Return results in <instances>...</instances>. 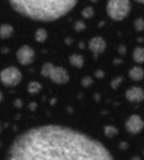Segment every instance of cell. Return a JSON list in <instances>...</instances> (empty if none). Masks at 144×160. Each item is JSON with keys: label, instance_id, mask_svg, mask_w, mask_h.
Masks as SVG:
<instances>
[{"label": "cell", "instance_id": "1", "mask_svg": "<svg viewBox=\"0 0 144 160\" xmlns=\"http://www.w3.org/2000/svg\"><path fill=\"white\" fill-rule=\"evenodd\" d=\"M7 159L104 160L113 159L100 142L82 131L59 125L30 128L10 144Z\"/></svg>", "mask_w": 144, "mask_h": 160}, {"label": "cell", "instance_id": "2", "mask_svg": "<svg viewBox=\"0 0 144 160\" xmlns=\"http://www.w3.org/2000/svg\"><path fill=\"white\" fill-rule=\"evenodd\" d=\"M20 15L37 22H53L66 16L78 0H8Z\"/></svg>", "mask_w": 144, "mask_h": 160}, {"label": "cell", "instance_id": "3", "mask_svg": "<svg viewBox=\"0 0 144 160\" xmlns=\"http://www.w3.org/2000/svg\"><path fill=\"white\" fill-rule=\"evenodd\" d=\"M130 0H108L106 11L108 16L115 22L125 20L131 11Z\"/></svg>", "mask_w": 144, "mask_h": 160}, {"label": "cell", "instance_id": "4", "mask_svg": "<svg viewBox=\"0 0 144 160\" xmlns=\"http://www.w3.org/2000/svg\"><path fill=\"white\" fill-rule=\"evenodd\" d=\"M40 73L45 78L50 79L57 84H66L69 82V74L67 70L60 66H53L52 63H45L40 70Z\"/></svg>", "mask_w": 144, "mask_h": 160}, {"label": "cell", "instance_id": "5", "mask_svg": "<svg viewBox=\"0 0 144 160\" xmlns=\"http://www.w3.org/2000/svg\"><path fill=\"white\" fill-rule=\"evenodd\" d=\"M22 73L16 67H7L1 70L0 81L7 87H15L22 81Z\"/></svg>", "mask_w": 144, "mask_h": 160}, {"label": "cell", "instance_id": "6", "mask_svg": "<svg viewBox=\"0 0 144 160\" xmlns=\"http://www.w3.org/2000/svg\"><path fill=\"white\" fill-rule=\"evenodd\" d=\"M125 128L128 133L137 135L143 130L144 120L138 114H132L126 120Z\"/></svg>", "mask_w": 144, "mask_h": 160}, {"label": "cell", "instance_id": "7", "mask_svg": "<svg viewBox=\"0 0 144 160\" xmlns=\"http://www.w3.org/2000/svg\"><path fill=\"white\" fill-rule=\"evenodd\" d=\"M35 51L28 45H23L20 49H18L16 52L17 61L22 66H28L31 65L35 60Z\"/></svg>", "mask_w": 144, "mask_h": 160}, {"label": "cell", "instance_id": "8", "mask_svg": "<svg viewBox=\"0 0 144 160\" xmlns=\"http://www.w3.org/2000/svg\"><path fill=\"white\" fill-rule=\"evenodd\" d=\"M88 48L94 54V56H98L99 54L103 53L107 48L106 40L101 37H95L91 38L88 42Z\"/></svg>", "mask_w": 144, "mask_h": 160}, {"label": "cell", "instance_id": "9", "mask_svg": "<svg viewBox=\"0 0 144 160\" xmlns=\"http://www.w3.org/2000/svg\"><path fill=\"white\" fill-rule=\"evenodd\" d=\"M126 98L130 103H140L144 100V90L140 86H131L126 92Z\"/></svg>", "mask_w": 144, "mask_h": 160}, {"label": "cell", "instance_id": "10", "mask_svg": "<svg viewBox=\"0 0 144 160\" xmlns=\"http://www.w3.org/2000/svg\"><path fill=\"white\" fill-rule=\"evenodd\" d=\"M128 76L131 80L135 82L142 81L144 78V70L143 68L140 66H135L128 71Z\"/></svg>", "mask_w": 144, "mask_h": 160}, {"label": "cell", "instance_id": "11", "mask_svg": "<svg viewBox=\"0 0 144 160\" xmlns=\"http://www.w3.org/2000/svg\"><path fill=\"white\" fill-rule=\"evenodd\" d=\"M69 63L77 68H82L84 66V58L82 54L75 53L69 56Z\"/></svg>", "mask_w": 144, "mask_h": 160}, {"label": "cell", "instance_id": "12", "mask_svg": "<svg viewBox=\"0 0 144 160\" xmlns=\"http://www.w3.org/2000/svg\"><path fill=\"white\" fill-rule=\"evenodd\" d=\"M133 60L138 64H144V48L136 47L133 51Z\"/></svg>", "mask_w": 144, "mask_h": 160}, {"label": "cell", "instance_id": "13", "mask_svg": "<svg viewBox=\"0 0 144 160\" xmlns=\"http://www.w3.org/2000/svg\"><path fill=\"white\" fill-rule=\"evenodd\" d=\"M13 35V27L9 24H2L0 26V38L3 39L9 38Z\"/></svg>", "mask_w": 144, "mask_h": 160}, {"label": "cell", "instance_id": "14", "mask_svg": "<svg viewBox=\"0 0 144 160\" xmlns=\"http://www.w3.org/2000/svg\"><path fill=\"white\" fill-rule=\"evenodd\" d=\"M35 38L37 42L41 43V42H44L47 38H48V32L46 31V29L44 28H38L37 31H36V34H35Z\"/></svg>", "mask_w": 144, "mask_h": 160}, {"label": "cell", "instance_id": "15", "mask_svg": "<svg viewBox=\"0 0 144 160\" xmlns=\"http://www.w3.org/2000/svg\"><path fill=\"white\" fill-rule=\"evenodd\" d=\"M42 86H41V83L38 82H36V81H33V82H30L29 84H28V87H27V90L30 94H37L40 90H41Z\"/></svg>", "mask_w": 144, "mask_h": 160}, {"label": "cell", "instance_id": "16", "mask_svg": "<svg viewBox=\"0 0 144 160\" xmlns=\"http://www.w3.org/2000/svg\"><path fill=\"white\" fill-rule=\"evenodd\" d=\"M119 133L118 129L113 126H105L104 128V134L108 138H113Z\"/></svg>", "mask_w": 144, "mask_h": 160}, {"label": "cell", "instance_id": "17", "mask_svg": "<svg viewBox=\"0 0 144 160\" xmlns=\"http://www.w3.org/2000/svg\"><path fill=\"white\" fill-rule=\"evenodd\" d=\"M134 26H135V29L138 31V32H142L144 30V19L142 18H138L135 22H134Z\"/></svg>", "mask_w": 144, "mask_h": 160}, {"label": "cell", "instance_id": "18", "mask_svg": "<svg viewBox=\"0 0 144 160\" xmlns=\"http://www.w3.org/2000/svg\"><path fill=\"white\" fill-rule=\"evenodd\" d=\"M82 14L84 18H91L94 15V9L91 7H87L82 10Z\"/></svg>", "mask_w": 144, "mask_h": 160}, {"label": "cell", "instance_id": "19", "mask_svg": "<svg viewBox=\"0 0 144 160\" xmlns=\"http://www.w3.org/2000/svg\"><path fill=\"white\" fill-rule=\"evenodd\" d=\"M122 82H123V78H122V77H116V78H114V79L112 81L111 86H112L113 89H117V88L121 85Z\"/></svg>", "mask_w": 144, "mask_h": 160}, {"label": "cell", "instance_id": "20", "mask_svg": "<svg viewBox=\"0 0 144 160\" xmlns=\"http://www.w3.org/2000/svg\"><path fill=\"white\" fill-rule=\"evenodd\" d=\"M93 82H94V80L90 76H86L82 80V84L83 87H89L93 84Z\"/></svg>", "mask_w": 144, "mask_h": 160}, {"label": "cell", "instance_id": "21", "mask_svg": "<svg viewBox=\"0 0 144 160\" xmlns=\"http://www.w3.org/2000/svg\"><path fill=\"white\" fill-rule=\"evenodd\" d=\"M74 28H75V30L76 31H82V30H83L84 28H85V24H84V22H77L76 23H75V26H74Z\"/></svg>", "mask_w": 144, "mask_h": 160}, {"label": "cell", "instance_id": "22", "mask_svg": "<svg viewBox=\"0 0 144 160\" xmlns=\"http://www.w3.org/2000/svg\"><path fill=\"white\" fill-rule=\"evenodd\" d=\"M104 75H105V73H104L102 70H100V69H98L97 71H96V72H95V76H96L97 78H98V79L103 78V77H104Z\"/></svg>", "mask_w": 144, "mask_h": 160}, {"label": "cell", "instance_id": "23", "mask_svg": "<svg viewBox=\"0 0 144 160\" xmlns=\"http://www.w3.org/2000/svg\"><path fill=\"white\" fill-rule=\"evenodd\" d=\"M119 52H120L121 53H126V52H127V47H126V46H124V45L120 46V48H119Z\"/></svg>", "mask_w": 144, "mask_h": 160}, {"label": "cell", "instance_id": "24", "mask_svg": "<svg viewBox=\"0 0 144 160\" xmlns=\"http://www.w3.org/2000/svg\"><path fill=\"white\" fill-rule=\"evenodd\" d=\"M31 110H36V108H37V104H35V103H33V104H31Z\"/></svg>", "mask_w": 144, "mask_h": 160}, {"label": "cell", "instance_id": "25", "mask_svg": "<svg viewBox=\"0 0 144 160\" xmlns=\"http://www.w3.org/2000/svg\"><path fill=\"white\" fill-rule=\"evenodd\" d=\"M134 1H136L138 3H141V4H144V0H134Z\"/></svg>", "mask_w": 144, "mask_h": 160}, {"label": "cell", "instance_id": "26", "mask_svg": "<svg viewBox=\"0 0 144 160\" xmlns=\"http://www.w3.org/2000/svg\"><path fill=\"white\" fill-rule=\"evenodd\" d=\"M2 99H3V94H2V93L0 92V101H1Z\"/></svg>", "mask_w": 144, "mask_h": 160}, {"label": "cell", "instance_id": "27", "mask_svg": "<svg viewBox=\"0 0 144 160\" xmlns=\"http://www.w3.org/2000/svg\"><path fill=\"white\" fill-rule=\"evenodd\" d=\"M0 131H1V126H0Z\"/></svg>", "mask_w": 144, "mask_h": 160}, {"label": "cell", "instance_id": "28", "mask_svg": "<svg viewBox=\"0 0 144 160\" xmlns=\"http://www.w3.org/2000/svg\"><path fill=\"white\" fill-rule=\"evenodd\" d=\"M143 156H144V151H143Z\"/></svg>", "mask_w": 144, "mask_h": 160}]
</instances>
